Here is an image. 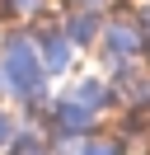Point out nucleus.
I'll list each match as a JSON object with an SVG mask.
<instances>
[{
  "label": "nucleus",
  "mask_w": 150,
  "mask_h": 155,
  "mask_svg": "<svg viewBox=\"0 0 150 155\" xmlns=\"http://www.w3.org/2000/svg\"><path fill=\"white\" fill-rule=\"evenodd\" d=\"M70 10H103V0H70Z\"/></svg>",
  "instance_id": "6e6552de"
},
{
  "label": "nucleus",
  "mask_w": 150,
  "mask_h": 155,
  "mask_svg": "<svg viewBox=\"0 0 150 155\" xmlns=\"http://www.w3.org/2000/svg\"><path fill=\"white\" fill-rule=\"evenodd\" d=\"M0 89L14 99H42L47 89V66L38 57V42L28 33H9L0 52Z\"/></svg>",
  "instance_id": "f257e3e1"
},
{
  "label": "nucleus",
  "mask_w": 150,
  "mask_h": 155,
  "mask_svg": "<svg viewBox=\"0 0 150 155\" xmlns=\"http://www.w3.org/2000/svg\"><path fill=\"white\" fill-rule=\"evenodd\" d=\"M61 28H66V38H70L75 47H94L99 33H103V19H99V10H70Z\"/></svg>",
  "instance_id": "20e7f679"
},
{
  "label": "nucleus",
  "mask_w": 150,
  "mask_h": 155,
  "mask_svg": "<svg viewBox=\"0 0 150 155\" xmlns=\"http://www.w3.org/2000/svg\"><path fill=\"white\" fill-rule=\"evenodd\" d=\"M42 5H47V0H5V10L14 14V19H33Z\"/></svg>",
  "instance_id": "423d86ee"
},
{
  "label": "nucleus",
  "mask_w": 150,
  "mask_h": 155,
  "mask_svg": "<svg viewBox=\"0 0 150 155\" xmlns=\"http://www.w3.org/2000/svg\"><path fill=\"white\" fill-rule=\"evenodd\" d=\"M99 42H103V52L112 57V66H122L127 57H136L141 52V24L136 19H112V24H103V33H99Z\"/></svg>",
  "instance_id": "f03ea898"
},
{
  "label": "nucleus",
  "mask_w": 150,
  "mask_h": 155,
  "mask_svg": "<svg viewBox=\"0 0 150 155\" xmlns=\"http://www.w3.org/2000/svg\"><path fill=\"white\" fill-rule=\"evenodd\" d=\"M70 99H80L84 108H94V113H99L103 104H108V85H99V80H80V85H75V94Z\"/></svg>",
  "instance_id": "39448f33"
},
{
  "label": "nucleus",
  "mask_w": 150,
  "mask_h": 155,
  "mask_svg": "<svg viewBox=\"0 0 150 155\" xmlns=\"http://www.w3.org/2000/svg\"><path fill=\"white\" fill-rule=\"evenodd\" d=\"M33 42H38V57H42L47 75H61V71L70 66V57H75V42L66 38V28H56V24L38 28V33H33Z\"/></svg>",
  "instance_id": "7ed1b4c3"
},
{
  "label": "nucleus",
  "mask_w": 150,
  "mask_h": 155,
  "mask_svg": "<svg viewBox=\"0 0 150 155\" xmlns=\"http://www.w3.org/2000/svg\"><path fill=\"white\" fill-rule=\"evenodd\" d=\"M9 136H14V117L0 108V146H9Z\"/></svg>",
  "instance_id": "0eeeda50"
}]
</instances>
